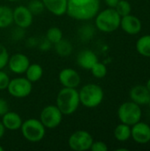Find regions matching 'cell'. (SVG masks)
Masks as SVG:
<instances>
[{
	"instance_id": "33",
	"label": "cell",
	"mask_w": 150,
	"mask_h": 151,
	"mask_svg": "<svg viewBox=\"0 0 150 151\" xmlns=\"http://www.w3.org/2000/svg\"><path fill=\"white\" fill-rule=\"evenodd\" d=\"M51 45L52 43L45 37L43 40H42L41 42H38V46H39V49L42 51H48L50 48H51Z\"/></svg>"
},
{
	"instance_id": "16",
	"label": "cell",
	"mask_w": 150,
	"mask_h": 151,
	"mask_svg": "<svg viewBox=\"0 0 150 151\" xmlns=\"http://www.w3.org/2000/svg\"><path fill=\"white\" fill-rule=\"evenodd\" d=\"M79 66L85 70H90L93 65L98 62L96 54L91 50H82L77 56L76 58Z\"/></svg>"
},
{
	"instance_id": "37",
	"label": "cell",
	"mask_w": 150,
	"mask_h": 151,
	"mask_svg": "<svg viewBox=\"0 0 150 151\" xmlns=\"http://www.w3.org/2000/svg\"><path fill=\"white\" fill-rule=\"evenodd\" d=\"M5 130H6V129L4 128V127L3 123L0 121V139H2V138H3V136L4 135Z\"/></svg>"
},
{
	"instance_id": "22",
	"label": "cell",
	"mask_w": 150,
	"mask_h": 151,
	"mask_svg": "<svg viewBox=\"0 0 150 151\" xmlns=\"http://www.w3.org/2000/svg\"><path fill=\"white\" fill-rule=\"evenodd\" d=\"M137 52L146 58H150V35H146L138 39L136 42Z\"/></svg>"
},
{
	"instance_id": "20",
	"label": "cell",
	"mask_w": 150,
	"mask_h": 151,
	"mask_svg": "<svg viewBox=\"0 0 150 151\" xmlns=\"http://www.w3.org/2000/svg\"><path fill=\"white\" fill-rule=\"evenodd\" d=\"M12 23V9L6 5H0V28H6Z\"/></svg>"
},
{
	"instance_id": "3",
	"label": "cell",
	"mask_w": 150,
	"mask_h": 151,
	"mask_svg": "<svg viewBox=\"0 0 150 151\" xmlns=\"http://www.w3.org/2000/svg\"><path fill=\"white\" fill-rule=\"evenodd\" d=\"M95 27L103 33H112L120 27L121 16L115 8H107L96 14L95 17Z\"/></svg>"
},
{
	"instance_id": "10",
	"label": "cell",
	"mask_w": 150,
	"mask_h": 151,
	"mask_svg": "<svg viewBox=\"0 0 150 151\" xmlns=\"http://www.w3.org/2000/svg\"><path fill=\"white\" fill-rule=\"evenodd\" d=\"M13 15V22L16 24L17 27L21 28H27L29 27L34 20V15L29 11L27 6L25 5H19L12 10Z\"/></svg>"
},
{
	"instance_id": "11",
	"label": "cell",
	"mask_w": 150,
	"mask_h": 151,
	"mask_svg": "<svg viewBox=\"0 0 150 151\" xmlns=\"http://www.w3.org/2000/svg\"><path fill=\"white\" fill-rule=\"evenodd\" d=\"M29 58L22 53H15L9 58L8 60V67L11 72L16 74L25 73L27 67L30 65Z\"/></svg>"
},
{
	"instance_id": "28",
	"label": "cell",
	"mask_w": 150,
	"mask_h": 151,
	"mask_svg": "<svg viewBox=\"0 0 150 151\" xmlns=\"http://www.w3.org/2000/svg\"><path fill=\"white\" fill-rule=\"evenodd\" d=\"M27 8L33 13V15H38L45 9L42 0H31L27 4Z\"/></svg>"
},
{
	"instance_id": "36",
	"label": "cell",
	"mask_w": 150,
	"mask_h": 151,
	"mask_svg": "<svg viewBox=\"0 0 150 151\" xmlns=\"http://www.w3.org/2000/svg\"><path fill=\"white\" fill-rule=\"evenodd\" d=\"M105 4L110 7V8H115L119 2V0H104Z\"/></svg>"
},
{
	"instance_id": "39",
	"label": "cell",
	"mask_w": 150,
	"mask_h": 151,
	"mask_svg": "<svg viewBox=\"0 0 150 151\" xmlns=\"http://www.w3.org/2000/svg\"><path fill=\"white\" fill-rule=\"evenodd\" d=\"M4 148H3V147L0 145V151H4Z\"/></svg>"
},
{
	"instance_id": "24",
	"label": "cell",
	"mask_w": 150,
	"mask_h": 151,
	"mask_svg": "<svg viewBox=\"0 0 150 151\" xmlns=\"http://www.w3.org/2000/svg\"><path fill=\"white\" fill-rule=\"evenodd\" d=\"M78 36L82 42L90 41L95 35V27L91 25H83L78 29Z\"/></svg>"
},
{
	"instance_id": "9",
	"label": "cell",
	"mask_w": 150,
	"mask_h": 151,
	"mask_svg": "<svg viewBox=\"0 0 150 151\" xmlns=\"http://www.w3.org/2000/svg\"><path fill=\"white\" fill-rule=\"evenodd\" d=\"M32 84L26 77H17L10 81L7 90L12 97L25 98L31 94L33 89Z\"/></svg>"
},
{
	"instance_id": "26",
	"label": "cell",
	"mask_w": 150,
	"mask_h": 151,
	"mask_svg": "<svg viewBox=\"0 0 150 151\" xmlns=\"http://www.w3.org/2000/svg\"><path fill=\"white\" fill-rule=\"evenodd\" d=\"M91 73L94 77L97 78V79H102L104 78L107 74V67L104 64L101 63V62H96L93 67L90 69Z\"/></svg>"
},
{
	"instance_id": "21",
	"label": "cell",
	"mask_w": 150,
	"mask_h": 151,
	"mask_svg": "<svg viewBox=\"0 0 150 151\" xmlns=\"http://www.w3.org/2000/svg\"><path fill=\"white\" fill-rule=\"evenodd\" d=\"M114 137L118 142H126L131 138V127L121 123L114 129Z\"/></svg>"
},
{
	"instance_id": "12",
	"label": "cell",
	"mask_w": 150,
	"mask_h": 151,
	"mask_svg": "<svg viewBox=\"0 0 150 151\" xmlns=\"http://www.w3.org/2000/svg\"><path fill=\"white\" fill-rule=\"evenodd\" d=\"M58 80L63 87L77 88L80 84V75L72 68H64L58 74Z\"/></svg>"
},
{
	"instance_id": "2",
	"label": "cell",
	"mask_w": 150,
	"mask_h": 151,
	"mask_svg": "<svg viewBox=\"0 0 150 151\" xmlns=\"http://www.w3.org/2000/svg\"><path fill=\"white\" fill-rule=\"evenodd\" d=\"M80 104L79 91L72 88H63L57 94L56 105L64 115H72Z\"/></svg>"
},
{
	"instance_id": "29",
	"label": "cell",
	"mask_w": 150,
	"mask_h": 151,
	"mask_svg": "<svg viewBox=\"0 0 150 151\" xmlns=\"http://www.w3.org/2000/svg\"><path fill=\"white\" fill-rule=\"evenodd\" d=\"M9 53L4 45L0 43V70H3L5 66H7L9 60Z\"/></svg>"
},
{
	"instance_id": "15",
	"label": "cell",
	"mask_w": 150,
	"mask_h": 151,
	"mask_svg": "<svg viewBox=\"0 0 150 151\" xmlns=\"http://www.w3.org/2000/svg\"><path fill=\"white\" fill-rule=\"evenodd\" d=\"M129 96L133 103L139 105H146L149 104L150 100V92L146 86L136 85L131 88Z\"/></svg>"
},
{
	"instance_id": "14",
	"label": "cell",
	"mask_w": 150,
	"mask_h": 151,
	"mask_svg": "<svg viewBox=\"0 0 150 151\" xmlns=\"http://www.w3.org/2000/svg\"><path fill=\"white\" fill-rule=\"evenodd\" d=\"M120 27L126 34L134 35L141 32L142 24H141V21L139 19V18L130 13L128 15L121 17Z\"/></svg>"
},
{
	"instance_id": "4",
	"label": "cell",
	"mask_w": 150,
	"mask_h": 151,
	"mask_svg": "<svg viewBox=\"0 0 150 151\" xmlns=\"http://www.w3.org/2000/svg\"><path fill=\"white\" fill-rule=\"evenodd\" d=\"M80 104L87 108H95L99 106L104 97V92L101 86L95 83L84 85L79 91Z\"/></svg>"
},
{
	"instance_id": "6",
	"label": "cell",
	"mask_w": 150,
	"mask_h": 151,
	"mask_svg": "<svg viewBox=\"0 0 150 151\" xmlns=\"http://www.w3.org/2000/svg\"><path fill=\"white\" fill-rule=\"evenodd\" d=\"M141 116L142 112L140 105L133 101L122 104L118 110V117L120 122L130 127L141 121Z\"/></svg>"
},
{
	"instance_id": "5",
	"label": "cell",
	"mask_w": 150,
	"mask_h": 151,
	"mask_svg": "<svg viewBox=\"0 0 150 151\" xmlns=\"http://www.w3.org/2000/svg\"><path fill=\"white\" fill-rule=\"evenodd\" d=\"M20 131L23 137L30 142H39L46 134V127L40 119H28L23 121Z\"/></svg>"
},
{
	"instance_id": "35",
	"label": "cell",
	"mask_w": 150,
	"mask_h": 151,
	"mask_svg": "<svg viewBox=\"0 0 150 151\" xmlns=\"http://www.w3.org/2000/svg\"><path fill=\"white\" fill-rule=\"evenodd\" d=\"M38 41L34 38V37H30L29 39H27V45L28 47H34L35 45H38Z\"/></svg>"
},
{
	"instance_id": "31",
	"label": "cell",
	"mask_w": 150,
	"mask_h": 151,
	"mask_svg": "<svg viewBox=\"0 0 150 151\" xmlns=\"http://www.w3.org/2000/svg\"><path fill=\"white\" fill-rule=\"evenodd\" d=\"M90 150L92 151H107L108 150V146L106 145L105 142H102V141H96V142H93L91 147H90Z\"/></svg>"
},
{
	"instance_id": "30",
	"label": "cell",
	"mask_w": 150,
	"mask_h": 151,
	"mask_svg": "<svg viewBox=\"0 0 150 151\" xmlns=\"http://www.w3.org/2000/svg\"><path fill=\"white\" fill-rule=\"evenodd\" d=\"M10 81L11 79L9 75L3 70H0V90L7 89Z\"/></svg>"
},
{
	"instance_id": "32",
	"label": "cell",
	"mask_w": 150,
	"mask_h": 151,
	"mask_svg": "<svg viewBox=\"0 0 150 151\" xmlns=\"http://www.w3.org/2000/svg\"><path fill=\"white\" fill-rule=\"evenodd\" d=\"M25 35H26L25 29L19 27H17V28H14L11 32V38L14 41H19L25 37Z\"/></svg>"
},
{
	"instance_id": "1",
	"label": "cell",
	"mask_w": 150,
	"mask_h": 151,
	"mask_svg": "<svg viewBox=\"0 0 150 151\" xmlns=\"http://www.w3.org/2000/svg\"><path fill=\"white\" fill-rule=\"evenodd\" d=\"M100 0H67L66 14L73 19L87 21L96 16Z\"/></svg>"
},
{
	"instance_id": "25",
	"label": "cell",
	"mask_w": 150,
	"mask_h": 151,
	"mask_svg": "<svg viewBox=\"0 0 150 151\" xmlns=\"http://www.w3.org/2000/svg\"><path fill=\"white\" fill-rule=\"evenodd\" d=\"M46 38L54 45L63 39V32L57 27H51L47 30Z\"/></svg>"
},
{
	"instance_id": "17",
	"label": "cell",
	"mask_w": 150,
	"mask_h": 151,
	"mask_svg": "<svg viewBox=\"0 0 150 151\" xmlns=\"http://www.w3.org/2000/svg\"><path fill=\"white\" fill-rule=\"evenodd\" d=\"M1 122L5 129L9 131H16L20 129L23 120L19 113L9 111L2 116Z\"/></svg>"
},
{
	"instance_id": "8",
	"label": "cell",
	"mask_w": 150,
	"mask_h": 151,
	"mask_svg": "<svg viewBox=\"0 0 150 151\" xmlns=\"http://www.w3.org/2000/svg\"><path fill=\"white\" fill-rule=\"evenodd\" d=\"M94 142L90 133L86 130H78L72 133L68 139V146L72 150H89Z\"/></svg>"
},
{
	"instance_id": "41",
	"label": "cell",
	"mask_w": 150,
	"mask_h": 151,
	"mask_svg": "<svg viewBox=\"0 0 150 151\" xmlns=\"http://www.w3.org/2000/svg\"><path fill=\"white\" fill-rule=\"evenodd\" d=\"M148 105L149 106V109H150V100H149V104H148Z\"/></svg>"
},
{
	"instance_id": "7",
	"label": "cell",
	"mask_w": 150,
	"mask_h": 151,
	"mask_svg": "<svg viewBox=\"0 0 150 151\" xmlns=\"http://www.w3.org/2000/svg\"><path fill=\"white\" fill-rule=\"evenodd\" d=\"M64 114L57 105H47L40 113V121L46 127V129H54L60 126L63 120Z\"/></svg>"
},
{
	"instance_id": "40",
	"label": "cell",
	"mask_w": 150,
	"mask_h": 151,
	"mask_svg": "<svg viewBox=\"0 0 150 151\" xmlns=\"http://www.w3.org/2000/svg\"><path fill=\"white\" fill-rule=\"evenodd\" d=\"M7 1H9V2H16L18 0H7Z\"/></svg>"
},
{
	"instance_id": "38",
	"label": "cell",
	"mask_w": 150,
	"mask_h": 151,
	"mask_svg": "<svg viewBox=\"0 0 150 151\" xmlns=\"http://www.w3.org/2000/svg\"><path fill=\"white\" fill-rule=\"evenodd\" d=\"M146 87H147V88H148V90L150 92V79L147 81V83H146Z\"/></svg>"
},
{
	"instance_id": "27",
	"label": "cell",
	"mask_w": 150,
	"mask_h": 151,
	"mask_svg": "<svg viewBox=\"0 0 150 151\" xmlns=\"http://www.w3.org/2000/svg\"><path fill=\"white\" fill-rule=\"evenodd\" d=\"M115 10L118 12V13L123 17L126 15H128L131 13L132 11V6L130 4V3L126 0H119V2L118 3L117 6L115 7Z\"/></svg>"
},
{
	"instance_id": "18",
	"label": "cell",
	"mask_w": 150,
	"mask_h": 151,
	"mask_svg": "<svg viewBox=\"0 0 150 151\" xmlns=\"http://www.w3.org/2000/svg\"><path fill=\"white\" fill-rule=\"evenodd\" d=\"M44 7L50 13L56 16H62L66 13L67 0H42Z\"/></svg>"
},
{
	"instance_id": "23",
	"label": "cell",
	"mask_w": 150,
	"mask_h": 151,
	"mask_svg": "<svg viewBox=\"0 0 150 151\" xmlns=\"http://www.w3.org/2000/svg\"><path fill=\"white\" fill-rule=\"evenodd\" d=\"M54 49L56 53L60 57H68L72 52L73 47L70 41L63 38L58 42L54 44Z\"/></svg>"
},
{
	"instance_id": "13",
	"label": "cell",
	"mask_w": 150,
	"mask_h": 151,
	"mask_svg": "<svg viewBox=\"0 0 150 151\" xmlns=\"http://www.w3.org/2000/svg\"><path fill=\"white\" fill-rule=\"evenodd\" d=\"M131 137L139 144H146L150 142V127L141 121L132 126Z\"/></svg>"
},
{
	"instance_id": "19",
	"label": "cell",
	"mask_w": 150,
	"mask_h": 151,
	"mask_svg": "<svg viewBox=\"0 0 150 151\" xmlns=\"http://www.w3.org/2000/svg\"><path fill=\"white\" fill-rule=\"evenodd\" d=\"M26 78L32 83L37 82L43 76V69L39 64H30L25 72Z\"/></svg>"
},
{
	"instance_id": "34",
	"label": "cell",
	"mask_w": 150,
	"mask_h": 151,
	"mask_svg": "<svg viewBox=\"0 0 150 151\" xmlns=\"http://www.w3.org/2000/svg\"><path fill=\"white\" fill-rule=\"evenodd\" d=\"M9 111V104L4 98H0V117Z\"/></svg>"
}]
</instances>
